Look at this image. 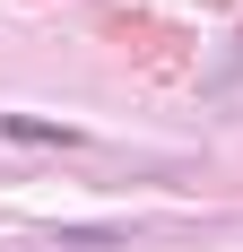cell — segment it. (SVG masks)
Masks as SVG:
<instances>
[]
</instances>
